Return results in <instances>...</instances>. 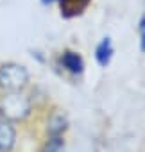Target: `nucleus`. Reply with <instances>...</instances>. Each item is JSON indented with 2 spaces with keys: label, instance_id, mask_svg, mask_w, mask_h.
<instances>
[{
  "label": "nucleus",
  "instance_id": "nucleus-2",
  "mask_svg": "<svg viewBox=\"0 0 145 152\" xmlns=\"http://www.w3.org/2000/svg\"><path fill=\"white\" fill-rule=\"evenodd\" d=\"M29 83V72L16 63H6L0 66V88L6 91H22Z\"/></svg>",
  "mask_w": 145,
  "mask_h": 152
},
{
  "label": "nucleus",
  "instance_id": "nucleus-8",
  "mask_svg": "<svg viewBox=\"0 0 145 152\" xmlns=\"http://www.w3.org/2000/svg\"><path fill=\"white\" fill-rule=\"evenodd\" d=\"M140 38H141V50L145 52V16L140 22Z\"/></svg>",
  "mask_w": 145,
  "mask_h": 152
},
{
  "label": "nucleus",
  "instance_id": "nucleus-5",
  "mask_svg": "<svg viewBox=\"0 0 145 152\" xmlns=\"http://www.w3.org/2000/svg\"><path fill=\"white\" fill-rule=\"evenodd\" d=\"M61 4V13L66 18H72L75 15H81L83 9L90 4V0H59Z\"/></svg>",
  "mask_w": 145,
  "mask_h": 152
},
{
  "label": "nucleus",
  "instance_id": "nucleus-9",
  "mask_svg": "<svg viewBox=\"0 0 145 152\" xmlns=\"http://www.w3.org/2000/svg\"><path fill=\"white\" fill-rule=\"evenodd\" d=\"M41 2H43V4H52L54 0H41Z\"/></svg>",
  "mask_w": 145,
  "mask_h": 152
},
{
  "label": "nucleus",
  "instance_id": "nucleus-4",
  "mask_svg": "<svg viewBox=\"0 0 145 152\" xmlns=\"http://www.w3.org/2000/svg\"><path fill=\"white\" fill-rule=\"evenodd\" d=\"M61 64H63L64 70H68L70 73H75V75L77 73H83V70H84L83 57L79 54H75V52H72V50H66L61 56Z\"/></svg>",
  "mask_w": 145,
  "mask_h": 152
},
{
  "label": "nucleus",
  "instance_id": "nucleus-1",
  "mask_svg": "<svg viewBox=\"0 0 145 152\" xmlns=\"http://www.w3.org/2000/svg\"><path fill=\"white\" fill-rule=\"evenodd\" d=\"M31 99L22 91H7L0 99V115L4 120H23L31 113Z\"/></svg>",
  "mask_w": 145,
  "mask_h": 152
},
{
  "label": "nucleus",
  "instance_id": "nucleus-3",
  "mask_svg": "<svg viewBox=\"0 0 145 152\" xmlns=\"http://www.w3.org/2000/svg\"><path fill=\"white\" fill-rule=\"evenodd\" d=\"M16 131L9 120H0V152H9L15 147Z\"/></svg>",
  "mask_w": 145,
  "mask_h": 152
},
{
  "label": "nucleus",
  "instance_id": "nucleus-7",
  "mask_svg": "<svg viewBox=\"0 0 145 152\" xmlns=\"http://www.w3.org/2000/svg\"><path fill=\"white\" fill-rule=\"evenodd\" d=\"M64 129H66V118H64V116L57 115V116H54V118L50 120V125H48V132H50V136H54V134H61Z\"/></svg>",
  "mask_w": 145,
  "mask_h": 152
},
{
  "label": "nucleus",
  "instance_id": "nucleus-6",
  "mask_svg": "<svg viewBox=\"0 0 145 152\" xmlns=\"http://www.w3.org/2000/svg\"><path fill=\"white\" fill-rule=\"evenodd\" d=\"M111 57H113V45H111V39H109V38H104V39L97 45V48H95V59H97V63H99L100 66H108L109 61H111Z\"/></svg>",
  "mask_w": 145,
  "mask_h": 152
}]
</instances>
